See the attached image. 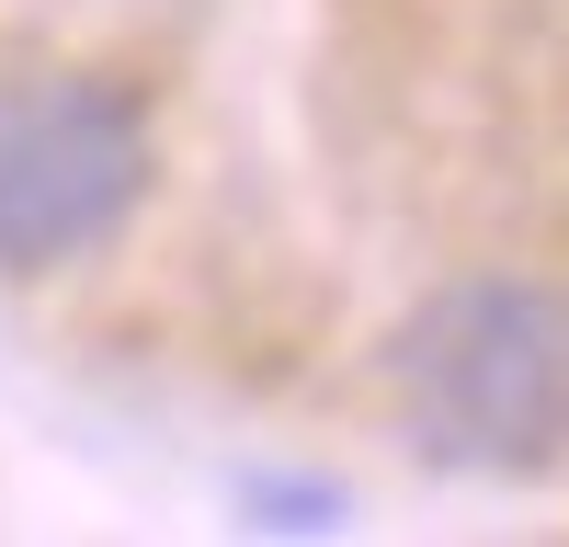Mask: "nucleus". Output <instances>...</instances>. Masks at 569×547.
Masks as SVG:
<instances>
[{
	"instance_id": "nucleus-1",
	"label": "nucleus",
	"mask_w": 569,
	"mask_h": 547,
	"mask_svg": "<svg viewBox=\"0 0 569 547\" xmlns=\"http://www.w3.org/2000/svg\"><path fill=\"white\" fill-rule=\"evenodd\" d=\"M410 445L467 479H536L569 434V319L536 274H467L388 354Z\"/></svg>"
},
{
	"instance_id": "nucleus-2",
	"label": "nucleus",
	"mask_w": 569,
	"mask_h": 547,
	"mask_svg": "<svg viewBox=\"0 0 569 547\" xmlns=\"http://www.w3.org/2000/svg\"><path fill=\"white\" fill-rule=\"evenodd\" d=\"M149 206V103L46 69L0 91V274H58Z\"/></svg>"
},
{
	"instance_id": "nucleus-3",
	"label": "nucleus",
	"mask_w": 569,
	"mask_h": 547,
	"mask_svg": "<svg viewBox=\"0 0 569 547\" xmlns=\"http://www.w3.org/2000/svg\"><path fill=\"white\" fill-rule=\"evenodd\" d=\"M240 501L273 514V536H330V525H342V490H330V479H251Z\"/></svg>"
}]
</instances>
